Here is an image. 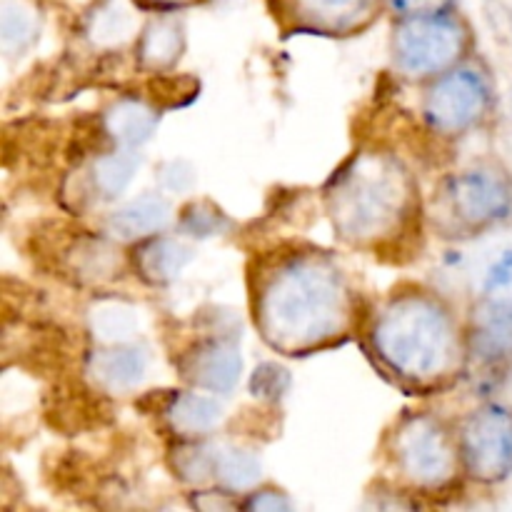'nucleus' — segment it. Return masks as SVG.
Returning <instances> with one entry per match:
<instances>
[{
	"label": "nucleus",
	"instance_id": "nucleus-1",
	"mask_svg": "<svg viewBox=\"0 0 512 512\" xmlns=\"http://www.w3.org/2000/svg\"><path fill=\"white\" fill-rule=\"evenodd\" d=\"M343 293L333 270L318 263H293L265 288L260 303L265 335L275 345H308L338 325Z\"/></svg>",
	"mask_w": 512,
	"mask_h": 512
},
{
	"label": "nucleus",
	"instance_id": "nucleus-2",
	"mask_svg": "<svg viewBox=\"0 0 512 512\" xmlns=\"http://www.w3.org/2000/svg\"><path fill=\"white\" fill-rule=\"evenodd\" d=\"M375 348L385 363L408 378H430L445 370L453 355L448 315L423 298L398 300L375 328Z\"/></svg>",
	"mask_w": 512,
	"mask_h": 512
},
{
	"label": "nucleus",
	"instance_id": "nucleus-3",
	"mask_svg": "<svg viewBox=\"0 0 512 512\" xmlns=\"http://www.w3.org/2000/svg\"><path fill=\"white\" fill-rule=\"evenodd\" d=\"M463 450L475 478L498 483L512 473V410L490 405L465 425Z\"/></svg>",
	"mask_w": 512,
	"mask_h": 512
},
{
	"label": "nucleus",
	"instance_id": "nucleus-4",
	"mask_svg": "<svg viewBox=\"0 0 512 512\" xmlns=\"http://www.w3.org/2000/svg\"><path fill=\"white\" fill-rule=\"evenodd\" d=\"M463 30L448 18H418L398 30L395 53L410 75H428L458 58Z\"/></svg>",
	"mask_w": 512,
	"mask_h": 512
},
{
	"label": "nucleus",
	"instance_id": "nucleus-5",
	"mask_svg": "<svg viewBox=\"0 0 512 512\" xmlns=\"http://www.w3.org/2000/svg\"><path fill=\"white\" fill-rule=\"evenodd\" d=\"M485 103H488L485 80L475 70H455L430 90L425 115L438 130L455 133L473 125L483 115Z\"/></svg>",
	"mask_w": 512,
	"mask_h": 512
},
{
	"label": "nucleus",
	"instance_id": "nucleus-6",
	"mask_svg": "<svg viewBox=\"0 0 512 512\" xmlns=\"http://www.w3.org/2000/svg\"><path fill=\"white\" fill-rule=\"evenodd\" d=\"M448 193L455 213L470 225L495 223L512 208L508 180L495 170H468L450 183Z\"/></svg>",
	"mask_w": 512,
	"mask_h": 512
},
{
	"label": "nucleus",
	"instance_id": "nucleus-7",
	"mask_svg": "<svg viewBox=\"0 0 512 512\" xmlns=\"http://www.w3.org/2000/svg\"><path fill=\"white\" fill-rule=\"evenodd\" d=\"M400 468L415 483H443L453 473V453L443 430L430 420H415L398 438Z\"/></svg>",
	"mask_w": 512,
	"mask_h": 512
},
{
	"label": "nucleus",
	"instance_id": "nucleus-8",
	"mask_svg": "<svg viewBox=\"0 0 512 512\" xmlns=\"http://www.w3.org/2000/svg\"><path fill=\"white\" fill-rule=\"evenodd\" d=\"M338 218L350 233L360 235L368 230H378L393 215L395 185L388 175H363L350 178V183L340 190Z\"/></svg>",
	"mask_w": 512,
	"mask_h": 512
},
{
	"label": "nucleus",
	"instance_id": "nucleus-9",
	"mask_svg": "<svg viewBox=\"0 0 512 512\" xmlns=\"http://www.w3.org/2000/svg\"><path fill=\"white\" fill-rule=\"evenodd\" d=\"M180 370L198 388L228 393L243 373V358L233 345L220 343V340H205L185 355Z\"/></svg>",
	"mask_w": 512,
	"mask_h": 512
},
{
	"label": "nucleus",
	"instance_id": "nucleus-10",
	"mask_svg": "<svg viewBox=\"0 0 512 512\" xmlns=\"http://www.w3.org/2000/svg\"><path fill=\"white\" fill-rule=\"evenodd\" d=\"M475 350L488 363L512 355V303L510 300H493L478 315L475 330Z\"/></svg>",
	"mask_w": 512,
	"mask_h": 512
},
{
	"label": "nucleus",
	"instance_id": "nucleus-11",
	"mask_svg": "<svg viewBox=\"0 0 512 512\" xmlns=\"http://www.w3.org/2000/svg\"><path fill=\"white\" fill-rule=\"evenodd\" d=\"M168 210V203L163 198L145 195V198H138L133 203L123 205L120 210H115L108 220V228L110 233L123 240L143 238V235H150L158 228H163L170 215Z\"/></svg>",
	"mask_w": 512,
	"mask_h": 512
},
{
	"label": "nucleus",
	"instance_id": "nucleus-12",
	"mask_svg": "<svg viewBox=\"0 0 512 512\" xmlns=\"http://www.w3.org/2000/svg\"><path fill=\"white\" fill-rule=\"evenodd\" d=\"M190 260H193V250L168 238L150 240L138 250L140 273L153 283H168V280L178 278Z\"/></svg>",
	"mask_w": 512,
	"mask_h": 512
},
{
	"label": "nucleus",
	"instance_id": "nucleus-13",
	"mask_svg": "<svg viewBox=\"0 0 512 512\" xmlns=\"http://www.w3.org/2000/svg\"><path fill=\"white\" fill-rule=\"evenodd\" d=\"M93 373L108 388L125 390L140 383L145 375V358L140 350L133 348H113L103 350L93 358Z\"/></svg>",
	"mask_w": 512,
	"mask_h": 512
},
{
	"label": "nucleus",
	"instance_id": "nucleus-14",
	"mask_svg": "<svg viewBox=\"0 0 512 512\" xmlns=\"http://www.w3.org/2000/svg\"><path fill=\"white\" fill-rule=\"evenodd\" d=\"M168 418L175 430H183L190 435L205 433V430L215 428V423L223 418V405L208 395L183 393L168 408Z\"/></svg>",
	"mask_w": 512,
	"mask_h": 512
},
{
	"label": "nucleus",
	"instance_id": "nucleus-15",
	"mask_svg": "<svg viewBox=\"0 0 512 512\" xmlns=\"http://www.w3.org/2000/svg\"><path fill=\"white\" fill-rule=\"evenodd\" d=\"M155 123H158L155 113L140 103H120L108 113L110 135L128 148L145 143L153 135Z\"/></svg>",
	"mask_w": 512,
	"mask_h": 512
},
{
	"label": "nucleus",
	"instance_id": "nucleus-16",
	"mask_svg": "<svg viewBox=\"0 0 512 512\" xmlns=\"http://www.w3.org/2000/svg\"><path fill=\"white\" fill-rule=\"evenodd\" d=\"M138 163L140 160L135 153L105 155V158H100L98 165H95V183H98V188L103 190L108 198L120 195L128 188L130 180H133Z\"/></svg>",
	"mask_w": 512,
	"mask_h": 512
},
{
	"label": "nucleus",
	"instance_id": "nucleus-17",
	"mask_svg": "<svg viewBox=\"0 0 512 512\" xmlns=\"http://www.w3.org/2000/svg\"><path fill=\"white\" fill-rule=\"evenodd\" d=\"M215 473H218V480H223L228 488H250L260 478V463L250 453L228 450V453L215 458Z\"/></svg>",
	"mask_w": 512,
	"mask_h": 512
},
{
	"label": "nucleus",
	"instance_id": "nucleus-18",
	"mask_svg": "<svg viewBox=\"0 0 512 512\" xmlns=\"http://www.w3.org/2000/svg\"><path fill=\"white\" fill-rule=\"evenodd\" d=\"M288 388H290L288 370L280 368V365H275V363L258 365L253 373V378H250V393H253L255 398L278 400V398H283V393Z\"/></svg>",
	"mask_w": 512,
	"mask_h": 512
},
{
	"label": "nucleus",
	"instance_id": "nucleus-19",
	"mask_svg": "<svg viewBox=\"0 0 512 512\" xmlns=\"http://www.w3.org/2000/svg\"><path fill=\"white\" fill-rule=\"evenodd\" d=\"M95 330L105 340L128 338L135 330V315L128 308H120V305H108V308H100L95 313Z\"/></svg>",
	"mask_w": 512,
	"mask_h": 512
},
{
	"label": "nucleus",
	"instance_id": "nucleus-20",
	"mask_svg": "<svg viewBox=\"0 0 512 512\" xmlns=\"http://www.w3.org/2000/svg\"><path fill=\"white\" fill-rule=\"evenodd\" d=\"M512 283V250H505L498 260L493 263V268L485 275V293H498V290L508 288Z\"/></svg>",
	"mask_w": 512,
	"mask_h": 512
},
{
	"label": "nucleus",
	"instance_id": "nucleus-21",
	"mask_svg": "<svg viewBox=\"0 0 512 512\" xmlns=\"http://www.w3.org/2000/svg\"><path fill=\"white\" fill-rule=\"evenodd\" d=\"M360 8V0H310V10L313 15H323V18H348Z\"/></svg>",
	"mask_w": 512,
	"mask_h": 512
},
{
	"label": "nucleus",
	"instance_id": "nucleus-22",
	"mask_svg": "<svg viewBox=\"0 0 512 512\" xmlns=\"http://www.w3.org/2000/svg\"><path fill=\"white\" fill-rule=\"evenodd\" d=\"M248 508H253V510H285V508H290V503L285 498H280L278 493H260V495H255L253 500H250Z\"/></svg>",
	"mask_w": 512,
	"mask_h": 512
}]
</instances>
